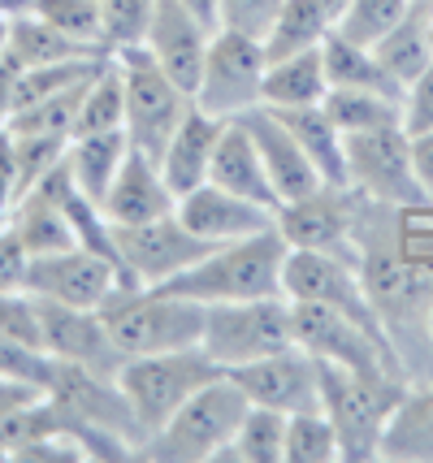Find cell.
<instances>
[{
  "instance_id": "2e32d148",
  "label": "cell",
  "mask_w": 433,
  "mask_h": 463,
  "mask_svg": "<svg viewBox=\"0 0 433 463\" xmlns=\"http://www.w3.org/2000/svg\"><path fill=\"white\" fill-rule=\"evenodd\" d=\"M40 307V334H43V351L61 364H79L104 377H118L122 368V351L113 346L104 317L91 307H70V303H52L35 295Z\"/></svg>"
},
{
  "instance_id": "9f6ffc18",
  "label": "cell",
  "mask_w": 433,
  "mask_h": 463,
  "mask_svg": "<svg viewBox=\"0 0 433 463\" xmlns=\"http://www.w3.org/2000/svg\"><path fill=\"white\" fill-rule=\"evenodd\" d=\"M412 5H433V0H412Z\"/></svg>"
},
{
  "instance_id": "c3c4849f",
  "label": "cell",
  "mask_w": 433,
  "mask_h": 463,
  "mask_svg": "<svg viewBox=\"0 0 433 463\" xmlns=\"http://www.w3.org/2000/svg\"><path fill=\"white\" fill-rule=\"evenodd\" d=\"M412 165H416V182H420L425 200L433 203V130L412 135Z\"/></svg>"
},
{
  "instance_id": "8992f818",
  "label": "cell",
  "mask_w": 433,
  "mask_h": 463,
  "mask_svg": "<svg viewBox=\"0 0 433 463\" xmlns=\"http://www.w3.org/2000/svg\"><path fill=\"white\" fill-rule=\"evenodd\" d=\"M295 343L287 295H265V299H239V303H208L204 307V334L200 351L217 364L221 373L239 364L265 360L273 351Z\"/></svg>"
},
{
  "instance_id": "52a82bcc",
  "label": "cell",
  "mask_w": 433,
  "mask_h": 463,
  "mask_svg": "<svg viewBox=\"0 0 433 463\" xmlns=\"http://www.w3.org/2000/svg\"><path fill=\"white\" fill-rule=\"evenodd\" d=\"M113 61L122 70V87H126V126H122L126 139H130L135 152H144V156L156 161L165 152L169 135L178 130V121L191 113L195 100L152 61V52L144 43L113 52Z\"/></svg>"
},
{
  "instance_id": "d6986e66",
  "label": "cell",
  "mask_w": 433,
  "mask_h": 463,
  "mask_svg": "<svg viewBox=\"0 0 433 463\" xmlns=\"http://www.w3.org/2000/svg\"><path fill=\"white\" fill-rule=\"evenodd\" d=\"M243 126H248L251 143H256V152H260V161H265L268 178H273V191H278V200H299V195H308L316 186H325V178L316 174V165L308 161V152L299 147V139L287 130V121L278 118L273 109H251L243 113Z\"/></svg>"
},
{
  "instance_id": "d590c367",
  "label": "cell",
  "mask_w": 433,
  "mask_h": 463,
  "mask_svg": "<svg viewBox=\"0 0 433 463\" xmlns=\"http://www.w3.org/2000/svg\"><path fill=\"white\" fill-rule=\"evenodd\" d=\"M156 14V0H100V48L113 57L122 48H139Z\"/></svg>"
},
{
  "instance_id": "d6a6232c",
  "label": "cell",
  "mask_w": 433,
  "mask_h": 463,
  "mask_svg": "<svg viewBox=\"0 0 433 463\" xmlns=\"http://www.w3.org/2000/svg\"><path fill=\"white\" fill-rule=\"evenodd\" d=\"M330 31L334 22L325 18V9L316 0H287L265 40V57L278 61V57H290V52H304V48H321V40Z\"/></svg>"
},
{
  "instance_id": "4dcf8cb0",
  "label": "cell",
  "mask_w": 433,
  "mask_h": 463,
  "mask_svg": "<svg viewBox=\"0 0 433 463\" xmlns=\"http://www.w3.org/2000/svg\"><path fill=\"white\" fill-rule=\"evenodd\" d=\"M321 109L343 135H360V130H377V126H394L403 121V100L381 96V91H360V87H330Z\"/></svg>"
},
{
  "instance_id": "ffe728a7",
  "label": "cell",
  "mask_w": 433,
  "mask_h": 463,
  "mask_svg": "<svg viewBox=\"0 0 433 463\" xmlns=\"http://www.w3.org/2000/svg\"><path fill=\"white\" fill-rule=\"evenodd\" d=\"M178 208V195L169 191V182L161 178V165L144 156V152H126L122 169L118 178L108 182L100 200V213L108 225H144V222H156Z\"/></svg>"
},
{
  "instance_id": "e575fe53",
  "label": "cell",
  "mask_w": 433,
  "mask_h": 463,
  "mask_svg": "<svg viewBox=\"0 0 433 463\" xmlns=\"http://www.w3.org/2000/svg\"><path fill=\"white\" fill-rule=\"evenodd\" d=\"M226 459L239 463H287V416L268 407H248Z\"/></svg>"
},
{
  "instance_id": "1f68e13d",
  "label": "cell",
  "mask_w": 433,
  "mask_h": 463,
  "mask_svg": "<svg viewBox=\"0 0 433 463\" xmlns=\"http://www.w3.org/2000/svg\"><path fill=\"white\" fill-rule=\"evenodd\" d=\"M126 126V87L118 61L104 57V65L91 74L79 104V121H74V139L79 135H104V130H122Z\"/></svg>"
},
{
  "instance_id": "7c38bea8",
  "label": "cell",
  "mask_w": 433,
  "mask_h": 463,
  "mask_svg": "<svg viewBox=\"0 0 433 463\" xmlns=\"http://www.w3.org/2000/svg\"><path fill=\"white\" fill-rule=\"evenodd\" d=\"M208 247L200 234H191L178 213H165L156 222L144 225H113V251H118V269L126 282L135 286H165L178 273H186L191 264L204 256Z\"/></svg>"
},
{
  "instance_id": "ee69618b",
  "label": "cell",
  "mask_w": 433,
  "mask_h": 463,
  "mask_svg": "<svg viewBox=\"0 0 433 463\" xmlns=\"http://www.w3.org/2000/svg\"><path fill=\"white\" fill-rule=\"evenodd\" d=\"M403 130L408 135L433 130V65L403 87Z\"/></svg>"
},
{
  "instance_id": "836d02e7",
  "label": "cell",
  "mask_w": 433,
  "mask_h": 463,
  "mask_svg": "<svg viewBox=\"0 0 433 463\" xmlns=\"http://www.w3.org/2000/svg\"><path fill=\"white\" fill-rule=\"evenodd\" d=\"M87 82H74V87H65L57 96H43V100L26 104L18 109L14 118L5 121V130L9 135H52V139H74V121H79V104H83V91Z\"/></svg>"
},
{
  "instance_id": "f907efd6",
  "label": "cell",
  "mask_w": 433,
  "mask_h": 463,
  "mask_svg": "<svg viewBox=\"0 0 433 463\" xmlns=\"http://www.w3.org/2000/svg\"><path fill=\"white\" fill-rule=\"evenodd\" d=\"M22 14H31V0H0V18H22Z\"/></svg>"
},
{
  "instance_id": "5bb4252c",
  "label": "cell",
  "mask_w": 433,
  "mask_h": 463,
  "mask_svg": "<svg viewBox=\"0 0 433 463\" xmlns=\"http://www.w3.org/2000/svg\"><path fill=\"white\" fill-rule=\"evenodd\" d=\"M122 269L91 251L83 242L65 247V251H48V256H35L31 269H26V290L40 295V299L52 303H70V307H91L100 312L104 299L122 286Z\"/></svg>"
},
{
  "instance_id": "ac0fdd59",
  "label": "cell",
  "mask_w": 433,
  "mask_h": 463,
  "mask_svg": "<svg viewBox=\"0 0 433 463\" xmlns=\"http://www.w3.org/2000/svg\"><path fill=\"white\" fill-rule=\"evenodd\" d=\"M183 225L191 234H200L204 242H234L248 239V234H260L268 225H278V213H268L260 203L234 195L217 182H200L195 191L178 195V208H174Z\"/></svg>"
},
{
  "instance_id": "44dd1931",
  "label": "cell",
  "mask_w": 433,
  "mask_h": 463,
  "mask_svg": "<svg viewBox=\"0 0 433 463\" xmlns=\"http://www.w3.org/2000/svg\"><path fill=\"white\" fill-rule=\"evenodd\" d=\"M221 130H226V121L191 104V113H186V118L178 121V130L169 135L165 152L156 156L161 178L169 182L174 195H186V191H195L200 182H208V165H212V152H217Z\"/></svg>"
},
{
  "instance_id": "7402d4cb",
  "label": "cell",
  "mask_w": 433,
  "mask_h": 463,
  "mask_svg": "<svg viewBox=\"0 0 433 463\" xmlns=\"http://www.w3.org/2000/svg\"><path fill=\"white\" fill-rule=\"evenodd\" d=\"M208 182H217V186H226L234 195L260 203L268 213L282 208L265 161H260V152H256V143H251L248 126L239 118L226 121V130H221V139H217V152H212V165H208Z\"/></svg>"
},
{
  "instance_id": "8d00e7d4",
  "label": "cell",
  "mask_w": 433,
  "mask_h": 463,
  "mask_svg": "<svg viewBox=\"0 0 433 463\" xmlns=\"http://www.w3.org/2000/svg\"><path fill=\"white\" fill-rule=\"evenodd\" d=\"M408 9H412V0H351L343 9V18L334 22V31L372 48V43L386 40L394 26L408 18Z\"/></svg>"
},
{
  "instance_id": "83f0119b",
  "label": "cell",
  "mask_w": 433,
  "mask_h": 463,
  "mask_svg": "<svg viewBox=\"0 0 433 463\" xmlns=\"http://www.w3.org/2000/svg\"><path fill=\"white\" fill-rule=\"evenodd\" d=\"M9 57L18 61L22 70H31V65H57V61H74V57H104V52L57 31L40 14H22V18L9 22Z\"/></svg>"
},
{
  "instance_id": "8fae6325",
  "label": "cell",
  "mask_w": 433,
  "mask_h": 463,
  "mask_svg": "<svg viewBox=\"0 0 433 463\" xmlns=\"http://www.w3.org/2000/svg\"><path fill=\"white\" fill-rule=\"evenodd\" d=\"M265 43L239 35V31H212L204 57V74L195 87V109L212 118L234 121L260 109V87H265Z\"/></svg>"
},
{
  "instance_id": "7a4b0ae2",
  "label": "cell",
  "mask_w": 433,
  "mask_h": 463,
  "mask_svg": "<svg viewBox=\"0 0 433 463\" xmlns=\"http://www.w3.org/2000/svg\"><path fill=\"white\" fill-rule=\"evenodd\" d=\"M100 317L122 360L200 346V334H204V303L169 295L161 286L122 282L104 299Z\"/></svg>"
},
{
  "instance_id": "6da1fadb",
  "label": "cell",
  "mask_w": 433,
  "mask_h": 463,
  "mask_svg": "<svg viewBox=\"0 0 433 463\" xmlns=\"http://www.w3.org/2000/svg\"><path fill=\"white\" fill-rule=\"evenodd\" d=\"M290 242L282 239L278 225H268L260 234L234 242H217L208 247L200 260L186 273H178L174 282L161 290L183 295L195 303H239V299H265V295H282V264H287Z\"/></svg>"
},
{
  "instance_id": "11a10c76",
  "label": "cell",
  "mask_w": 433,
  "mask_h": 463,
  "mask_svg": "<svg viewBox=\"0 0 433 463\" xmlns=\"http://www.w3.org/2000/svg\"><path fill=\"white\" fill-rule=\"evenodd\" d=\"M425 9H429V31H433V5H425Z\"/></svg>"
},
{
  "instance_id": "f546056e",
  "label": "cell",
  "mask_w": 433,
  "mask_h": 463,
  "mask_svg": "<svg viewBox=\"0 0 433 463\" xmlns=\"http://www.w3.org/2000/svg\"><path fill=\"white\" fill-rule=\"evenodd\" d=\"M377 61L391 70V79L399 87H408L416 74H425L433 65V31H429V9L425 5H412L408 18L394 26L386 40L372 43Z\"/></svg>"
},
{
  "instance_id": "681fc988",
  "label": "cell",
  "mask_w": 433,
  "mask_h": 463,
  "mask_svg": "<svg viewBox=\"0 0 433 463\" xmlns=\"http://www.w3.org/2000/svg\"><path fill=\"white\" fill-rule=\"evenodd\" d=\"M183 5L191 9V14H200V18H204L208 26L217 31V0H183Z\"/></svg>"
},
{
  "instance_id": "7bdbcfd3",
  "label": "cell",
  "mask_w": 433,
  "mask_h": 463,
  "mask_svg": "<svg viewBox=\"0 0 433 463\" xmlns=\"http://www.w3.org/2000/svg\"><path fill=\"white\" fill-rule=\"evenodd\" d=\"M0 334L22 338V343H31V346H43L40 307H35L31 290H0Z\"/></svg>"
},
{
  "instance_id": "4316f807",
  "label": "cell",
  "mask_w": 433,
  "mask_h": 463,
  "mask_svg": "<svg viewBox=\"0 0 433 463\" xmlns=\"http://www.w3.org/2000/svg\"><path fill=\"white\" fill-rule=\"evenodd\" d=\"M9 230L22 239V247L31 251V260L35 256H48V251H65V247H74L79 234H74V222H70V213H65L57 200H48L43 191H26L14 208V217H9Z\"/></svg>"
},
{
  "instance_id": "603a6c76",
  "label": "cell",
  "mask_w": 433,
  "mask_h": 463,
  "mask_svg": "<svg viewBox=\"0 0 433 463\" xmlns=\"http://www.w3.org/2000/svg\"><path fill=\"white\" fill-rule=\"evenodd\" d=\"M330 91V74H325V61L321 48H304V52H290L265 65V87H260V104L268 109H308L321 104Z\"/></svg>"
},
{
  "instance_id": "484cf974",
  "label": "cell",
  "mask_w": 433,
  "mask_h": 463,
  "mask_svg": "<svg viewBox=\"0 0 433 463\" xmlns=\"http://www.w3.org/2000/svg\"><path fill=\"white\" fill-rule=\"evenodd\" d=\"M381 459H433V382L416 390L408 385L403 403L386 424Z\"/></svg>"
},
{
  "instance_id": "816d5d0a",
  "label": "cell",
  "mask_w": 433,
  "mask_h": 463,
  "mask_svg": "<svg viewBox=\"0 0 433 463\" xmlns=\"http://www.w3.org/2000/svg\"><path fill=\"white\" fill-rule=\"evenodd\" d=\"M316 5L325 9V18H330V22H338V18H343V9H347L351 0H316Z\"/></svg>"
},
{
  "instance_id": "ab89813d",
  "label": "cell",
  "mask_w": 433,
  "mask_h": 463,
  "mask_svg": "<svg viewBox=\"0 0 433 463\" xmlns=\"http://www.w3.org/2000/svg\"><path fill=\"white\" fill-rule=\"evenodd\" d=\"M0 377L31 382V385H40V390H48L52 377H57V360L43 346H31V343H22V338L0 334Z\"/></svg>"
},
{
  "instance_id": "f6af8a7d",
  "label": "cell",
  "mask_w": 433,
  "mask_h": 463,
  "mask_svg": "<svg viewBox=\"0 0 433 463\" xmlns=\"http://www.w3.org/2000/svg\"><path fill=\"white\" fill-rule=\"evenodd\" d=\"M26 269H31V251L9 225H0V290H26Z\"/></svg>"
},
{
  "instance_id": "7dc6e473",
  "label": "cell",
  "mask_w": 433,
  "mask_h": 463,
  "mask_svg": "<svg viewBox=\"0 0 433 463\" xmlns=\"http://www.w3.org/2000/svg\"><path fill=\"white\" fill-rule=\"evenodd\" d=\"M48 390H40V385L31 382H14V377H0V420H9L14 411H22V407H31L35 399H43Z\"/></svg>"
},
{
  "instance_id": "30bf717a",
  "label": "cell",
  "mask_w": 433,
  "mask_h": 463,
  "mask_svg": "<svg viewBox=\"0 0 433 463\" xmlns=\"http://www.w3.org/2000/svg\"><path fill=\"white\" fill-rule=\"evenodd\" d=\"M282 295L295 303H321L334 307L351 321H360L364 329L391 338V329L381 325L377 307H372L364 278H360V264L355 256L343 251H312V247H290L287 264H282Z\"/></svg>"
},
{
  "instance_id": "bcb514c9",
  "label": "cell",
  "mask_w": 433,
  "mask_h": 463,
  "mask_svg": "<svg viewBox=\"0 0 433 463\" xmlns=\"http://www.w3.org/2000/svg\"><path fill=\"white\" fill-rule=\"evenodd\" d=\"M18 200H22V182H18V161H14V139H9V130H0V225H9Z\"/></svg>"
},
{
  "instance_id": "ba28073f",
  "label": "cell",
  "mask_w": 433,
  "mask_h": 463,
  "mask_svg": "<svg viewBox=\"0 0 433 463\" xmlns=\"http://www.w3.org/2000/svg\"><path fill=\"white\" fill-rule=\"evenodd\" d=\"M343 152H347V186L360 200L381 203V208L429 203L420 182H416L412 135L403 130V121L360 130V135H343Z\"/></svg>"
},
{
  "instance_id": "9c48e42d",
  "label": "cell",
  "mask_w": 433,
  "mask_h": 463,
  "mask_svg": "<svg viewBox=\"0 0 433 463\" xmlns=\"http://www.w3.org/2000/svg\"><path fill=\"white\" fill-rule=\"evenodd\" d=\"M290 325H295V343L304 351H312L316 360L343 364V368L369 373V377H399V382H408L403 360H399L391 338L372 334V329H364L360 321H351V317L334 312V307L290 299Z\"/></svg>"
},
{
  "instance_id": "277c9868",
  "label": "cell",
  "mask_w": 433,
  "mask_h": 463,
  "mask_svg": "<svg viewBox=\"0 0 433 463\" xmlns=\"http://www.w3.org/2000/svg\"><path fill=\"white\" fill-rule=\"evenodd\" d=\"M321 364V411L330 416L338 433V459L369 463L381 459V438L391 424L394 407L403 403L408 382L399 377H369L343 364Z\"/></svg>"
},
{
  "instance_id": "e0dca14e",
  "label": "cell",
  "mask_w": 433,
  "mask_h": 463,
  "mask_svg": "<svg viewBox=\"0 0 433 463\" xmlns=\"http://www.w3.org/2000/svg\"><path fill=\"white\" fill-rule=\"evenodd\" d=\"M208 43H212V26L200 14H191L183 0H156L144 48L191 100H195V87H200V74H204Z\"/></svg>"
},
{
  "instance_id": "4fadbf2b",
  "label": "cell",
  "mask_w": 433,
  "mask_h": 463,
  "mask_svg": "<svg viewBox=\"0 0 433 463\" xmlns=\"http://www.w3.org/2000/svg\"><path fill=\"white\" fill-rule=\"evenodd\" d=\"M226 377L248 394L251 407H268V411H282V416L321 407V364L299 343L282 346L265 360L239 364Z\"/></svg>"
},
{
  "instance_id": "3957f363",
  "label": "cell",
  "mask_w": 433,
  "mask_h": 463,
  "mask_svg": "<svg viewBox=\"0 0 433 463\" xmlns=\"http://www.w3.org/2000/svg\"><path fill=\"white\" fill-rule=\"evenodd\" d=\"M248 394L230 382L226 373L212 377L204 390H195L156 433H147L139 459L156 463H212L226 459L239 424L248 416Z\"/></svg>"
},
{
  "instance_id": "5b68a950",
  "label": "cell",
  "mask_w": 433,
  "mask_h": 463,
  "mask_svg": "<svg viewBox=\"0 0 433 463\" xmlns=\"http://www.w3.org/2000/svg\"><path fill=\"white\" fill-rule=\"evenodd\" d=\"M212 377H221V368L208 360L200 346L161 351V355H135V360H122V368H118V385H122L126 403L135 411L144 438L156 433V429H161L195 390H204ZM135 459H139V455H135Z\"/></svg>"
},
{
  "instance_id": "f35d334b",
  "label": "cell",
  "mask_w": 433,
  "mask_h": 463,
  "mask_svg": "<svg viewBox=\"0 0 433 463\" xmlns=\"http://www.w3.org/2000/svg\"><path fill=\"white\" fill-rule=\"evenodd\" d=\"M31 14H40L43 22H52L57 31L74 35V40L100 48V0H31Z\"/></svg>"
},
{
  "instance_id": "74e56055",
  "label": "cell",
  "mask_w": 433,
  "mask_h": 463,
  "mask_svg": "<svg viewBox=\"0 0 433 463\" xmlns=\"http://www.w3.org/2000/svg\"><path fill=\"white\" fill-rule=\"evenodd\" d=\"M338 459V433L330 416L316 411H295L287 416V463H334Z\"/></svg>"
},
{
  "instance_id": "d4e9b609",
  "label": "cell",
  "mask_w": 433,
  "mask_h": 463,
  "mask_svg": "<svg viewBox=\"0 0 433 463\" xmlns=\"http://www.w3.org/2000/svg\"><path fill=\"white\" fill-rule=\"evenodd\" d=\"M321 61H325L330 87H360V91H381V96L403 100V87L391 79V70L377 61V52H372L369 43H355L347 35L330 31L321 40Z\"/></svg>"
},
{
  "instance_id": "f5cc1de1",
  "label": "cell",
  "mask_w": 433,
  "mask_h": 463,
  "mask_svg": "<svg viewBox=\"0 0 433 463\" xmlns=\"http://www.w3.org/2000/svg\"><path fill=\"white\" fill-rule=\"evenodd\" d=\"M9 52V18H0V61Z\"/></svg>"
},
{
  "instance_id": "9a60e30c",
  "label": "cell",
  "mask_w": 433,
  "mask_h": 463,
  "mask_svg": "<svg viewBox=\"0 0 433 463\" xmlns=\"http://www.w3.org/2000/svg\"><path fill=\"white\" fill-rule=\"evenodd\" d=\"M355 213H360V195L351 186H316L278 208V230L290 247L355 256V242H351Z\"/></svg>"
},
{
  "instance_id": "b9f144b4",
  "label": "cell",
  "mask_w": 433,
  "mask_h": 463,
  "mask_svg": "<svg viewBox=\"0 0 433 463\" xmlns=\"http://www.w3.org/2000/svg\"><path fill=\"white\" fill-rule=\"evenodd\" d=\"M14 139V161H18V182L22 195L35 186V182L65 156L70 139H52V135H9Z\"/></svg>"
},
{
  "instance_id": "cb8c5ba5",
  "label": "cell",
  "mask_w": 433,
  "mask_h": 463,
  "mask_svg": "<svg viewBox=\"0 0 433 463\" xmlns=\"http://www.w3.org/2000/svg\"><path fill=\"white\" fill-rule=\"evenodd\" d=\"M268 109V104H265ZM287 121V130L299 139V147L308 152V161L316 165V174L325 178V186H347V152H343V130L330 121V113L321 104L308 109H273Z\"/></svg>"
},
{
  "instance_id": "60d3db41",
  "label": "cell",
  "mask_w": 433,
  "mask_h": 463,
  "mask_svg": "<svg viewBox=\"0 0 433 463\" xmlns=\"http://www.w3.org/2000/svg\"><path fill=\"white\" fill-rule=\"evenodd\" d=\"M287 0H217V31H239L251 40H268Z\"/></svg>"
},
{
  "instance_id": "db71d44e",
  "label": "cell",
  "mask_w": 433,
  "mask_h": 463,
  "mask_svg": "<svg viewBox=\"0 0 433 463\" xmlns=\"http://www.w3.org/2000/svg\"><path fill=\"white\" fill-rule=\"evenodd\" d=\"M0 459H9V450H5V442H0Z\"/></svg>"
},
{
  "instance_id": "f1b7e54d",
  "label": "cell",
  "mask_w": 433,
  "mask_h": 463,
  "mask_svg": "<svg viewBox=\"0 0 433 463\" xmlns=\"http://www.w3.org/2000/svg\"><path fill=\"white\" fill-rule=\"evenodd\" d=\"M126 152H130V139H126V130H104V135H79V139H70V152H65V161H70V174L79 182V191H83L87 200H104V191H108V182L118 178V169H122Z\"/></svg>"
}]
</instances>
